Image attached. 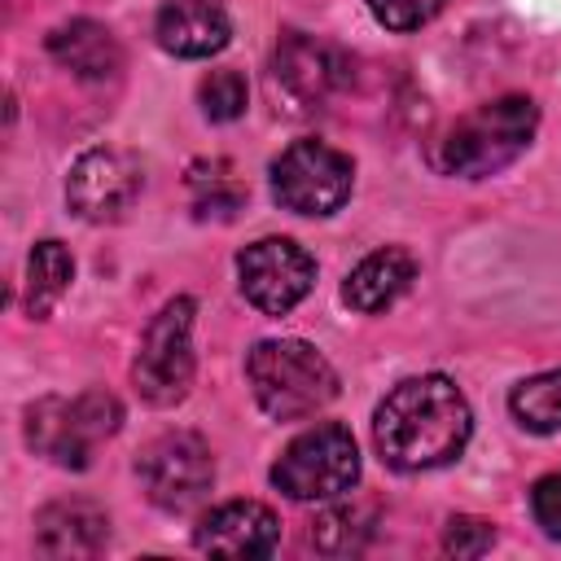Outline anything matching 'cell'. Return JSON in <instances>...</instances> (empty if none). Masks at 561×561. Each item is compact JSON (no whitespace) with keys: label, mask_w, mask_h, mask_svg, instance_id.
I'll use <instances>...</instances> for the list:
<instances>
[{"label":"cell","mask_w":561,"mask_h":561,"mask_svg":"<svg viewBox=\"0 0 561 561\" xmlns=\"http://www.w3.org/2000/svg\"><path fill=\"white\" fill-rule=\"evenodd\" d=\"M473 434L469 403L460 386L443 373H421L399 381L373 412L377 456L399 473H421L451 465Z\"/></svg>","instance_id":"6da1fadb"},{"label":"cell","mask_w":561,"mask_h":561,"mask_svg":"<svg viewBox=\"0 0 561 561\" xmlns=\"http://www.w3.org/2000/svg\"><path fill=\"white\" fill-rule=\"evenodd\" d=\"M535 127L539 105L530 96H495L438 131V140L430 145V167L460 180H486L526 153Z\"/></svg>","instance_id":"7a4b0ae2"},{"label":"cell","mask_w":561,"mask_h":561,"mask_svg":"<svg viewBox=\"0 0 561 561\" xmlns=\"http://www.w3.org/2000/svg\"><path fill=\"white\" fill-rule=\"evenodd\" d=\"M245 377L254 403L272 421H302L337 399L333 364L302 337H267L245 355Z\"/></svg>","instance_id":"3957f363"},{"label":"cell","mask_w":561,"mask_h":561,"mask_svg":"<svg viewBox=\"0 0 561 561\" xmlns=\"http://www.w3.org/2000/svg\"><path fill=\"white\" fill-rule=\"evenodd\" d=\"M123 425V403L105 390H83L75 399L44 394L22 412L26 447L61 469H83L92 460V447Z\"/></svg>","instance_id":"277c9868"},{"label":"cell","mask_w":561,"mask_h":561,"mask_svg":"<svg viewBox=\"0 0 561 561\" xmlns=\"http://www.w3.org/2000/svg\"><path fill=\"white\" fill-rule=\"evenodd\" d=\"M359 482V447L355 434L337 421H320L298 434L272 465V486L289 500H337Z\"/></svg>","instance_id":"5b68a950"},{"label":"cell","mask_w":561,"mask_h":561,"mask_svg":"<svg viewBox=\"0 0 561 561\" xmlns=\"http://www.w3.org/2000/svg\"><path fill=\"white\" fill-rule=\"evenodd\" d=\"M272 197L294 215H333L355 188V162L324 140H294L272 158Z\"/></svg>","instance_id":"8992f818"},{"label":"cell","mask_w":561,"mask_h":561,"mask_svg":"<svg viewBox=\"0 0 561 561\" xmlns=\"http://www.w3.org/2000/svg\"><path fill=\"white\" fill-rule=\"evenodd\" d=\"M193 298H171L145 329L140 351L131 359V381L145 403L171 408L193 386Z\"/></svg>","instance_id":"52a82bcc"},{"label":"cell","mask_w":561,"mask_h":561,"mask_svg":"<svg viewBox=\"0 0 561 561\" xmlns=\"http://www.w3.org/2000/svg\"><path fill=\"white\" fill-rule=\"evenodd\" d=\"M136 473L145 482V495L167 508V513H188L197 508L210 486H215V460H210V447L202 434H188V430H175V434H162L153 438L140 460H136Z\"/></svg>","instance_id":"ba28073f"},{"label":"cell","mask_w":561,"mask_h":561,"mask_svg":"<svg viewBox=\"0 0 561 561\" xmlns=\"http://www.w3.org/2000/svg\"><path fill=\"white\" fill-rule=\"evenodd\" d=\"M237 280L250 307L263 316H285L311 294L316 259L289 237H263L237 254Z\"/></svg>","instance_id":"9c48e42d"},{"label":"cell","mask_w":561,"mask_h":561,"mask_svg":"<svg viewBox=\"0 0 561 561\" xmlns=\"http://www.w3.org/2000/svg\"><path fill=\"white\" fill-rule=\"evenodd\" d=\"M145 188V171L123 149H88L75 158L66 175V206L83 224H114L123 219Z\"/></svg>","instance_id":"30bf717a"},{"label":"cell","mask_w":561,"mask_h":561,"mask_svg":"<svg viewBox=\"0 0 561 561\" xmlns=\"http://www.w3.org/2000/svg\"><path fill=\"white\" fill-rule=\"evenodd\" d=\"M276 83L298 110H320L346 83V57L302 31H285L276 44Z\"/></svg>","instance_id":"8fae6325"},{"label":"cell","mask_w":561,"mask_h":561,"mask_svg":"<svg viewBox=\"0 0 561 561\" xmlns=\"http://www.w3.org/2000/svg\"><path fill=\"white\" fill-rule=\"evenodd\" d=\"M280 539V522L259 500H228L202 517L193 543L210 557H267Z\"/></svg>","instance_id":"7c38bea8"},{"label":"cell","mask_w":561,"mask_h":561,"mask_svg":"<svg viewBox=\"0 0 561 561\" xmlns=\"http://www.w3.org/2000/svg\"><path fill=\"white\" fill-rule=\"evenodd\" d=\"M153 35L171 57L197 61V57H215L228 44L232 18L224 0H167L158 9Z\"/></svg>","instance_id":"4fadbf2b"},{"label":"cell","mask_w":561,"mask_h":561,"mask_svg":"<svg viewBox=\"0 0 561 561\" xmlns=\"http://www.w3.org/2000/svg\"><path fill=\"white\" fill-rule=\"evenodd\" d=\"M110 543V517L92 500H57L35 513V552L66 561V557H96Z\"/></svg>","instance_id":"5bb4252c"},{"label":"cell","mask_w":561,"mask_h":561,"mask_svg":"<svg viewBox=\"0 0 561 561\" xmlns=\"http://www.w3.org/2000/svg\"><path fill=\"white\" fill-rule=\"evenodd\" d=\"M412 280H416V259L403 245H381V250H373L368 259H359L351 267L346 285H342V298H346L351 311L377 316V311L394 307L408 294Z\"/></svg>","instance_id":"9a60e30c"},{"label":"cell","mask_w":561,"mask_h":561,"mask_svg":"<svg viewBox=\"0 0 561 561\" xmlns=\"http://www.w3.org/2000/svg\"><path fill=\"white\" fill-rule=\"evenodd\" d=\"M48 53L61 70H70L75 79H88V83H105L123 70L118 39L92 18H70V22L53 26L48 31Z\"/></svg>","instance_id":"2e32d148"},{"label":"cell","mask_w":561,"mask_h":561,"mask_svg":"<svg viewBox=\"0 0 561 561\" xmlns=\"http://www.w3.org/2000/svg\"><path fill=\"white\" fill-rule=\"evenodd\" d=\"M70 280H75V259H70V250H66L57 237L35 241V250H31V259H26V316H31V320H48L53 307L66 298Z\"/></svg>","instance_id":"e0dca14e"},{"label":"cell","mask_w":561,"mask_h":561,"mask_svg":"<svg viewBox=\"0 0 561 561\" xmlns=\"http://www.w3.org/2000/svg\"><path fill=\"white\" fill-rule=\"evenodd\" d=\"M188 193H193V210L202 219H232L245 202V184L237 180V171L224 158L210 162H193L188 167Z\"/></svg>","instance_id":"ac0fdd59"},{"label":"cell","mask_w":561,"mask_h":561,"mask_svg":"<svg viewBox=\"0 0 561 561\" xmlns=\"http://www.w3.org/2000/svg\"><path fill=\"white\" fill-rule=\"evenodd\" d=\"M508 408H513V416H517L522 430H530V434H557L561 430V368L517 381L513 394H508Z\"/></svg>","instance_id":"d6986e66"},{"label":"cell","mask_w":561,"mask_h":561,"mask_svg":"<svg viewBox=\"0 0 561 561\" xmlns=\"http://www.w3.org/2000/svg\"><path fill=\"white\" fill-rule=\"evenodd\" d=\"M368 530H373V508H364V504H337V508H324L311 522V543L320 552L342 557V552H359L364 539H368Z\"/></svg>","instance_id":"ffe728a7"},{"label":"cell","mask_w":561,"mask_h":561,"mask_svg":"<svg viewBox=\"0 0 561 561\" xmlns=\"http://www.w3.org/2000/svg\"><path fill=\"white\" fill-rule=\"evenodd\" d=\"M197 101H202V114L210 123H232L245 114V101H250V88H245V75L241 70H210L202 83H197Z\"/></svg>","instance_id":"44dd1931"},{"label":"cell","mask_w":561,"mask_h":561,"mask_svg":"<svg viewBox=\"0 0 561 561\" xmlns=\"http://www.w3.org/2000/svg\"><path fill=\"white\" fill-rule=\"evenodd\" d=\"M364 4H368V13L386 31H399L403 35V31H421L425 22H434L447 0H364Z\"/></svg>","instance_id":"7402d4cb"},{"label":"cell","mask_w":561,"mask_h":561,"mask_svg":"<svg viewBox=\"0 0 561 561\" xmlns=\"http://www.w3.org/2000/svg\"><path fill=\"white\" fill-rule=\"evenodd\" d=\"M491 543H495V526H491L486 517L460 513V517H451L447 530H443V548H447L451 557H482Z\"/></svg>","instance_id":"603a6c76"},{"label":"cell","mask_w":561,"mask_h":561,"mask_svg":"<svg viewBox=\"0 0 561 561\" xmlns=\"http://www.w3.org/2000/svg\"><path fill=\"white\" fill-rule=\"evenodd\" d=\"M530 513H535V526H539L548 539H561V469L543 473V478L530 486Z\"/></svg>","instance_id":"cb8c5ba5"}]
</instances>
